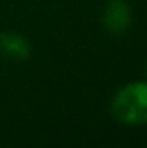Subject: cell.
<instances>
[{
    "instance_id": "obj_1",
    "label": "cell",
    "mask_w": 147,
    "mask_h": 148,
    "mask_svg": "<svg viewBox=\"0 0 147 148\" xmlns=\"http://www.w3.org/2000/svg\"><path fill=\"white\" fill-rule=\"evenodd\" d=\"M111 114L125 126L147 124V81H134L121 86L111 98Z\"/></svg>"
},
{
    "instance_id": "obj_4",
    "label": "cell",
    "mask_w": 147,
    "mask_h": 148,
    "mask_svg": "<svg viewBox=\"0 0 147 148\" xmlns=\"http://www.w3.org/2000/svg\"><path fill=\"white\" fill-rule=\"evenodd\" d=\"M145 71H147V64H145Z\"/></svg>"
},
{
    "instance_id": "obj_3",
    "label": "cell",
    "mask_w": 147,
    "mask_h": 148,
    "mask_svg": "<svg viewBox=\"0 0 147 148\" xmlns=\"http://www.w3.org/2000/svg\"><path fill=\"white\" fill-rule=\"evenodd\" d=\"M0 54L15 62H25L32 54V45L23 34L6 30L0 32Z\"/></svg>"
},
{
    "instance_id": "obj_2",
    "label": "cell",
    "mask_w": 147,
    "mask_h": 148,
    "mask_svg": "<svg viewBox=\"0 0 147 148\" xmlns=\"http://www.w3.org/2000/svg\"><path fill=\"white\" fill-rule=\"evenodd\" d=\"M132 25V8L125 0H110L102 13V26L111 36H121Z\"/></svg>"
}]
</instances>
